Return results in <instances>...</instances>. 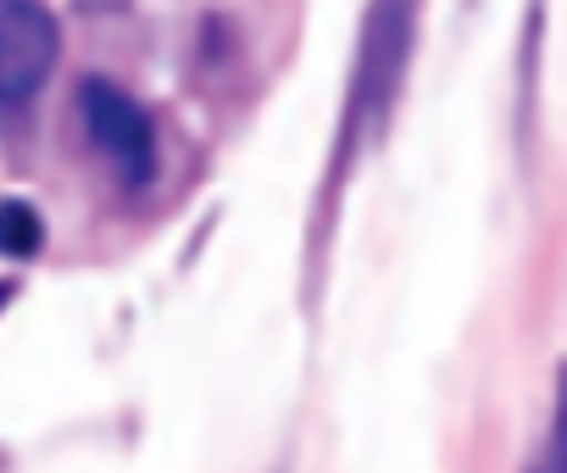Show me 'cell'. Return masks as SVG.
Returning a JSON list of instances; mask_svg holds the SVG:
<instances>
[{
    "label": "cell",
    "mask_w": 567,
    "mask_h": 473,
    "mask_svg": "<svg viewBox=\"0 0 567 473\" xmlns=\"http://www.w3.org/2000/svg\"><path fill=\"white\" fill-rule=\"evenodd\" d=\"M79 117H84L90 145L106 156V167L128 189H140L156 173V134H151V117L140 112V101L128 90H117L112 79H84L79 84Z\"/></svg>",
    "instance_id": "7a4b0ae2"
},
{
    "label": "cell",
    "mask_w": 567,
    "mask_h": 473,
    "mask_svg": "<svg viewBox=\"0 0 567 473\" xmlns=\"http://www.w3.org/2000/svg\"><path fill=\"white\" fill-rule=\"evenodd\" d=\"M45 246V223L29 200H0V257H34Z\"/></svg>",
    "instance_id": "277c9868"
},
{
    "label": "cell",
    "mask_w": 567,
    "mask_h": 473,
    "mask_svg": "<svg viewBox=\"0 0 567 473\" xmlns=\"http://www.w3.org/2000/svg\"><path fill=\"white\" fill-rule=\"evenodd\" d=\"M528 473H567L561 467V423L550 418V429H545V445H539V456H534V467Z\"/></svg>",
    "instance_id": "5b68a950"
},
{
    "label": "cell",
    "mask_w": 567,
    "mask_h": 473,
    "mask_svg": "<svg viewBox=\"0 0 567 473\" xmlns=\"http://www.w3.org/2000/svg\"><path fill=\"white\" fill-rule=\"evenodd\" d=\"M56 18L40 0H0V106L29 101L56 68Z\"/></svg>",
    "instance_id": "3957f363"
},
{
    "label": "cell",
    "mask_w": 567,
    "mask_h": 473,
    "mask_svg": "<svg viewBox=\"0 0 567 473\" xmlns=\"http://www.w3.org/2000/svg\"><path fill=\"white\" fill-rule=\"evenodd\" d=\"M412 34H417V0H368L362 45H357V79H351L346 128H340V167L368 134H379L390 123L406 62H412Z\"/></svg>",
    "instance_id": "6da1fadb"
}]
</instances>
